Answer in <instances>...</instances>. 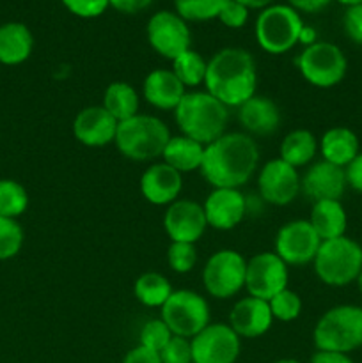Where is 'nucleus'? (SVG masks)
<instances>
[{"label":"nucleus","instance_id":"obj_1","mask_svg":"<svg viewBox=\"0 0 362 363\" xmlns=\"http://www.w3.org/2000/svg\"><path fill=\"white\" fill-rule=\"evenodd\" d=\"M259 163L258 144L247 133H224L204 147L201 174L213 188H240Z\"/></svg>","mask_w":362,"mask_h":363},{"label":"nucleus","instance_id":"obj_2","mask_svg":"<svg viewBox=\"0 0 362 363\" xmlns=\"http://www.w3.org/2000/svg\"><path fill=\"white\" fill-rule=\"evenodd\" d=\"M258 73L251 53L243 48H224L206 67V92L226 106H240L256 94Z\"/></svg>","mask_w":362,"mask_h":363},{"label":"nucleus","instance_id":"obj_3","mask_svg":"<svg viewBox=\"0 0 362 363\" xmlns=\"http://www.w3.org/2000/svg\"><path fill=\"white\" fill-rule=\"evenodd\" d=\"M174 119L185 137L208 145L226 133L229 112L209 92H187L174 108Z\"/></svg>","mask_w":362,"mask_h":363},{"label":"nucleus","instance_id":"obj_4","mask_svg":"<svg viewBox=\"0 0 362 363\" xmlns=\"http://www.w3.org/2000/svg\"><path fill=\"white\" fill-rule=\"evenodd\" d=\"M170 131L162 119L137 113L117 126L116 145L121 155L133 162H149L163 155Z\"/></svg>","mask_w":362,"mask_h":363},{"label":"nucleus","instance_id":"obj_5","mask_svg":"<svg viewBox=\"0 0 362 363\" xmlns=\"http://www.w3.org/2000/svg\"><path fill=\"white\" fill-rule=\"evenodd\" d=\"M318 351L351 353L362 347V307L337 305L318 319L312 332Z\"/></svg>","mask_w":362,"mask_h":363},{"label":"nucleus","instance_id":"obj_6","mask_svg":"<svg viewBox=\"0 0 362 363\" xmlns=\"http://www.w3.org/2000/svg\"><path fill=\"white\" fill-rule=\"evenodd\" d=\"M312 264L316 277L327 286H350L362 272V247L348 236L322 241Z\"/></svg>","mask_w":362,"mask_h":363},{"label":"nucleus","instance_id":"obj_7","mask_svg":"<svg viewBox=\"0 0 362 363\" xmlns=\"http://www.w3.org/2000/svg\"><path fill=\"white\" fill-rule=\"evenodd\" d=\"M304 28L298 11L290 4H273L263 9L256 20V41L272 55H280L293 48Z\"/></svg>","mask_w":362,"mask_h":363},{"label":"nucleus","instance_id":"obj_8","mask_svg":"<svg viewBox=\"0 0 362 363\" xmlns=\"http://www.w3.org/2000/svg\"><path fill=\"white\" fill-rule=\"evenodd\" d=\"M297 66L307 84L319 89L336 87L346 77L348 60L343 50L329 41H316L305 46Z\"/></svg>","mask_w":362,"mask_h":363},{"label":"nucleus","instance_id":"obj_9","mask_svg":"<svg viewBox=\"0 0 362 363\" xmlns=\"http://www.w3.org/2000/svg\"><path fill=\"white\" fill-rule=\"evenodd\" d=\"M162 321L169 326L172 335L194 339L209 325V305L204 296L190 289L172 291L163 303Z\"/></svg>","mask_w":362,"mask_h":363},{"label":"nucleus","instance_id":"obj_10","mask_svg":"<svg viewBox=\"0 0 362 363\" xmlns=\"http://www.w3.org/2000/svg\"><path fill=\"white\" fill-rule=\"evenodd\" d=\"M247 261L236 250L215 252L202 269V284L209 296L216 300H227L245 287Z\"/></svg>","mask_w":362,"mask_h":363},{"label":"nucleus","instance_id":"obj_11","mask_svg":"<svg viewBox=\"0 0 362 363\" xmlns=\"http://www.w3.org/2000/svg\"><path fill=\"white\" fill-rule=\"evenodd\" d=\"M151 48L163 59L174 60L190 50L192 34L187 21L172 11H158L153 14L146 27Z\"/></svg>","mask_w":362,"mask_h":363},{"label":"nucleus","instance_id":"obj_12","mask_svg":"<svg viewBox=\"0 0 362 363\" xmlns=\"http://www.w3.org/2000/svg\"><path fill=\"white\" fill-rule=\"evenodd\" d=\"M287 264L275 252H259L247 261L245 289L259 300L270 301L280 291L287 289Z\"/></svg>","mask_w":362,"mask_h":363},{"label":"nucleus","instance_id":"obj_13","mask_svg":"<svg viewBox=\"0 0 362 363\" xmlns=\"http://www.w3.org/2000/svg\"><path fill=\"white\" fill-rule=\"evenodd\" d=\"M192 344V363H236L240 357V337L229 325L209 323Z\"/></svg>","mask_w":362,"mask_h":363},{"label":"nucleus","instance_id":"obj_14","mask_svg":"<svg viewBox=\"0 0 362 363\" xmlns=\"http://www.w3.org/2000/svg\"><path fill=\"white\" fill-rule=\"evenodd\" d=\"M322 247V238L316 234L309 220H293L279 229L275 236V254L286 264L305 266L314 261Z\"/></svg>","mask_w":362,"mask_h":363},{"label":"nucleus","instance_id":"obj_15","mask_svg":"<svg viewBox=\"0 0 362 363\" xmlns=\"http://www.w3.org/2000/svg\"><path fill=\"white\" fill-rule=\"evenodd\" d=\"M259 195L272 206H287L300 191V177L295 167L280 158L265 163L258 177Z\"/></svg>","mask_w":362,"mask_h":363},{"label":"nucleus","instance_id":"obj_16","mask_svg":"<svg viewBox=\"0 0 362 363\" xmlns=\"http://www.w3.org/2000/svg\"><path fill=\"white\" fill-rule=\"evenodd\" d=\"M163 227H165V233L170 241L195 243L204 234L208 222H206L204 209L201 204L181 199L167 208L165 216H163Z\"/></svg>","mask_w":362,"mask_h":363},{"label":"nucleus","instance_id":"obj_17","mask_svg":"<svg viewBox=\"0 0 362 363\" xmlns=\"http://www.w3.org/2000/svg\"><path fill=\"white\" fill-rule=\"evenodd\" d=\"M206 222L216 230H231L243 220L247 213V201L238 188H215L206 197Z\"/></svg>","mask_w":362,"mask_h":363},{"label":"nucleus","instance_id":"obj_18","mask_svg":"<svg viewBox=\"0 0 362 363\" xmlns=\"http://www.w3.org/2000/svg\"><path fill=\"white\" fill-rule=\"evenodd\" d=\"M346 172L343 167L322 162L314 163L300 181V190L312 202L341 201L346 190Z\"/></svg>","mask_w":362,"mask_h":363},{"label":"nucleus","instance_id":"obj_19","mask_svg":"<svg viewBox=\"0 0 362 363\" xmlns=\"http://www.w3.org/2000/svg\"><path fill=\"white\" fill-rule=\"evenodd\" d=\"M116 117L103 106H87L77 113L73 121V135L80 144L87 147H103L116 140Z\"/></svg>","mask_w":362,"mask_h":363},{"label":"nucleus","instance_id":"obj_20","mask_svg":"<svg viewBox=\"0 0 362 363\" xmlns=\"http://www.w3.org/2000/svg\"><path fill=\"white\" fill-rule=\"evenodd\" d=\"M272 321L273 315L268 301L254 296L241 298L238 303H234L229 314V326L238 337L245 339H258L265 335L272 328Z\"/></svg>","mask_w":362,"mask_h":363},{"label":"nucleus","instance_id":"obj_21","mask_svg":"<svg viewBox=\"0 0 362 363\" xmlns=\"http://www.w3.org/2000/svg\"><path fill=\"white\" fill-rule=\"evenodd\" d=\"M181 188H183V176L165 162L148 167L141 177L142 195L146 201L155 206H170L176 202Z\"/></svg>","mask_w":362,"mask_h":363},{"label":"nucleus","instance_id":"obj_22","mask_svg":"<svg viewBox=\"0 0 362 363\" xmlns=\"http://www.w3.org/2000/svg\"><path fill=\"white\" fill-rule=\"evenodd\" d=\"M238 119L247 135L270 137L279 130L280 110L266 96H252L251 99L238 106Z\"/></svg>","mask_w":362,"mask_h":363},{"label":"nucleus","instance_id":"obj_23","mask_svg":"<svg viewBox=\"0 0 362 363\" xmlns=\"http://www.w3.org/2000/svg\"><path fill=\"white\" fill-rule=\"evenodd\" d=\"M142 94L155 108L174 110L187 92L172 69H153L142 84Z\"/></svg>","mask_w":362,"mask_h":363},{"label":"nucleus","instance_id":"obj_24","mask_svg":"<svg viewBox=\"0 0 362 363\" xmlns=\"http://www.w3.org/2000/svg\"><path fill=\"white\" fill-rule=\"evenodd\" d=\"M34 38L31 28L20 21L0 25V64L18 66L31 57Z\"/></svg>","mask_w":362,"mask_h":363},{"label":"nucleus","instance_id":"obj_25","mask_svg":"<svg viewBox=\"0 0 362 363\" xmlns=\"http://www.w3.org/2000/svg\"><path fill=\"white\" fill-rule=\"evenodd\" d=\"M323 160L337 167H348L351 160L361 152V144L355 131L344 126H334L323 133L319 140Z\"/></svg>","mask_w":362,"mask_h":363},{"label":"nucleus","instance_id":"obj_26","mask_svg":"<svg viewBox=\"0 0 362 363\" xmlns=\"http://www.w3.org/2000/svg\"><path fill=\"white\" fill-rule=\"evenodd\" d=\"M309 222L322 241H327L344 236L348 216L341 201H319L312 204Z\"/></svg>","mask_w":362,"mask_h":363},{"label":"nucleus","instance_id":"obj_27","mask_svg":"<svg viewBox=\"0 0 362 363\" xmlns=\"http://www.w3.org/2000/svg\"><path fill=\"white\" fill-rule=\"evenodd\" d=\"M206 145L192 140V138L180 135V137H170L169 144L163 149V162L176 169L180 174L192 172L195 169H201L202 158H204Z\"/></svg>","mask_w":362,"mask_h":363},{"label":"nucleus","instance_id":"obj_28","mask_svg":"<svg viewBox=\"0 0 362 363\" xmlns=\"http://www.w3.org/2000/svg\"><path fill=\"white\" fill-rule=\"evenodd\" d=\"M138 94L133 85L126 82H114L105 89L103 94V108L112 113L117 123L131 119L138 113Z\"/></svg>","mask_w":362,"mask_h":363},{"label":"nucleus","instance_id":"obj_29","mask_svg":"<svg viewBox=\"0 0 362 363\" xmlns=\"http://www.w3.org/2000/svg\"><path fill=\"white\" fill-rule=\"evenodd\" d=\"M318 151V140L309 130H295L284 137L280 144V160L287 165L304 167L316 156Z\"/></svg>","mask_w":362,"mask_h":363},{"label":"nucleus","instance_id":"obj_30","mask_svg":"<svg viewBox=\"0 0 362 363\" xmlns=\"http://www.w3.org/2000/svg\"><path fill=\"white\" fill-rule=\"evenodd\" d=\"M133 294L146 307H163L172 294V286L163 275L155 272L144 273L133 284Z\"/></svg>","mask_w":362,"mask_h":363},{"label":"nucleus","instance_id":"obj_31","mask_svg":"<svg viewBox=\"0 0 362 363\" xmlns=\"http://www.w3.org/2000/svg\"><path fill=\"white\" fill-rule=\"evenodd\" d=\"M206 67L208 62L204 57L192 48L172 60V73L180 78L185 87H197L204 84Z\"/></svg>","mask_w":362,"mask_h":363},{"label":"nucleus","instance_id":"obj_32","mask_svg":"<svg viewBox=\"0 0 362 363\" xmlns=\"http://www.w3.org/2000/svg\"><path fill=\"white\" fill-rule=\"evenodd\" d=\"M28 208V194L18 181L0 179V216L18 218Z\"/></svg>","mask_w":362,"mask_h":363},{"label":"nucleus","instance_id":"obj_33","mask_svg":"<svg viewBox=\"0 0 362 363\" xmlns=\"http://www.w3.org/2000/svg\"><path fill=\"white\" fill-rule=\"evenodd\" d=\"M229 0H174L176 13L185 21H208L219 18Z\"/></svg>","mask_w":362,"mask_h":363},{"label":"nucleus","instance_id":"obj_34","mask_svg":"<svg viewBox=\"0 0 362 363\" xmlns=\"http://www.w3.org/2000/svg\"><path fill=\"white\" fill-rule=\"evenodd\" d=\"M23 247V229L16 218L0 216V261H7L20 254Z\"/></svg>","mask_w":362,"mask_h":363},{"label":"nucleus","instance_id":"obj_35","mask_svg":"<svg viewBox=\"0 0 362 363\" xmlns=\"http://www.w3.org/2000/svg\"><path fill=\"white\" fill-rule=\"evenodd\" d=\"M273 319L283 323L295 321L302 312V300L295 291L284 289L268 301Z\"/></svg>","mask_w":362,"mask_h":363},{"label":"nucleus","instance_id":"obj_36","mask_svg":"<svg viewBox=\"0 0 362 363\" xmlns=\"http://www.w3.org/2000/svg\"><path fill=\"white\" fill-rule=\"evenodd\" d=\"M172 337L174 335L169 330V326H167L165 323L162 321V318H160V319H149V321L142 326L141 337H138V339H141V346L160 353Z\"/></svg>","mask_w":362,"mask_h":363},{"label":"nucleus","instance_id":"obj_37","mask_svg":"<svg viewBox=\"0 0 362 363\" xmlns=\"http://www.w3.org/2000/svg\"><path fill=\"white\" fill-rule=\"evenodd\" d=\"M167 262H169L172 272L181 273V275L192 272L195 262H197L195 243H176V241H172L169 250H167Z\"/></svg>","mask_w":362,"mask_h":363},{"label":"nucleus","instance_id":"obj_38","mask_svg":"<svg viewBox=\"0 0 362 363\" xmlns=\"http://www.w3.org/2000/svg\"><path fill=\"white\" fill-rule=\"evenodd\" d=\"M162 363H192V344L185 337L174 335L160 351Z\"/></svg>","mask_w":362,"mask_h":363},{"label":"nucleus","instance_id":"obj_39","mask_svg":"<svg viewBox=\"0 0 362 363\" xmlns=\"http://www.w3.org/2000/svg\"><path fill=\"white\" fill-rule=\"evenodd\" d=\"M62 6L78 18H98L110 6L109 0H62Z\"/></svg>","mask_w":362,"mask_h":363},{"label":"nucleus","instance_id":"obj_40","mask_svg":"<svg viewBox=\"0 0 362 363\" xmlns=\"http://www.w3.org/2000/svg\"><path fill=\"white\" fill-rule=\"evenodd\" d=\"M248 11L245 6L238 4L236 0H229L219 14V20L229 28H241L248 20Z\"/></svg>","mask_w":362,"mask_h":363},{"label":"nucleus","instance_id":"obj_41","mask_svg":"<svg viewBox=\"0 0 362 363\" xmlns=\"http://www.w3.org/2000/svg\"><path fill=\"white\" fill-rule=\"evenodd\" d=\"M343 27L351 41L362 45V4L346 7L343 16Z\"/></svg>","mask_w":362,"mask_h":363},{"label":"nucleus","instance_id":"obj_42","mask_svg":"<svg viewBox=\"0 0 362 363\" xmlns=\"http://www.w3.org/2000/svg\"><path fill=\"white\" fill-rule=\"evenodd\" d=\"M346 172V183L351 190L362 194V152H358L348 167H344Z\"/></svg>","mask_w":362,"mask_h":363},{"label":"nucleus","instance_id":"obj_43","mask_svg":"<svg viewBox=\"0 0 362 363\" xmlns=\"http://www.w3.org/2000/svg\"><path fill=\"white\" fill-rule=\"evenodd\" d=\"M123 363H162V360H160V353L138 344L137 347L128 351L126 357L123 358Z\"/></svg>","mask_w":362,"mask_h":363},{"label":"nucleus","instance_id":"obj_44","mask_svg":"<svg viewBox=\"0 0 362 363\" xmlns=\"http://www.w3.org/2000/svg\"><path fill=\"white\" fill-rule=\"evenodd\" d=\"M153 0H109L110 7L124 14H135L148 9Z\"/></svg>","mask_w":362,"mask_h":363},{"label":"nucleus","instance_id":"obj_45","mask_svg":"<svg viewBox=\"0 0 362 363\" xmlns=\"http://www.w3.org/2000/svg\"><path fill=\"white\" fill-rule=\"evenodd\" d=\"M309 363H355L348 354L334 353V351H316Z\"/></svg>","mask_w":362,"mask_h":363},{"label":"nucleus","instance_id":"obj_46","mask_svg":"<svg viewBox=\"0 0 362 363\" xmlns=\"http://www.w3.org/2000/svg\"><path fill=\"white\" fill-rule=\"evenodd\" d=\"M290 6L295 11H302V13H318V11L325 9L330 4V0H287Z\"/></svg>","mask_w":362,"mask_h":363},{"label":"nucleus","instance_id":"obj_47","mask_svg":"<svg viewBox=\"0 0 362 363\" xmlns=\"http://www.w3.org/2000/svg\"><path fill=\"white\" fill-rule=\"evenodd\" d=\"M236 2L247 9H266L268 6H272L273 0H236Z\"/></svg>","mask_w":362,"mask_h":363},{"label":"nucleus","instance_id":"obj_48","mask_svg":"<svg viewBox=\"0 0 362 363\" xmlns=\"http://www.w3.org/2000/svg\"><path fill=\"white\" fill-rule=\"evenodd\" d=\"M298 43H302V45H305V46H309V45H312V43H316L314 28L305 27V25H304V28H302V32H300V39H298Z\"/></svg>","mask_w":362,"mask_h":363},{"label":"nucleus","instance_id":"obj_49","mask_svg":"<svg viewBox=\"0 0 362 363\" xmlns=\"http://www.w3.org/2000/svg\"><path fill=\"white\" fill-rule=\"evenodd\" d=\"M339 4H343V6L346 7H351V6H358V4H362V0H337Z\"/></svg>","mask_w":362,"mask_h":363},{"label":"nucleus","instance_id":"obj_50","mask_svg":"<svg viewBox=\"0 0 362 363\" xmlns=\"http://www.w3.org/2000/svg\"><path fill=\"white\" fill-rule=\"evenodd\" d=\"M273 363H302V362L295 360V358H283V360H277V362H273Z\"/></svg>","mask_w":362,"mask_h":363},{"label":"nucleus","instance_id":"obj_51","mask_svg":"<svg viewBox=\"0 0 362 363\" xmlns=\"http://www.w3.org/2000/svg\"><path fill=\"white\" fill-rule=\"evenodd\" d=\"M355 282H357V286H358V291H361V293H362V272H361V275L357 277V280H355Z\"/></svg>","mask_w":362,"mask_h":363}]
</instances>
